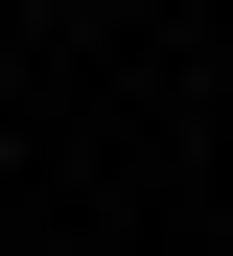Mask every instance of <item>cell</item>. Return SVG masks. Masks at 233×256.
<instances>
[{
	"label": "cell",
	"instance_id": "6da1fadb",
	"mask_svg": "<svg viewBox=\"0 0 233 256\" xmlns=\"http://www.w3.org/2000/svg\"><path fill=\"white\" fill-rule=\"evenodd\" d=\"M210 233H233V186H210Z\"/></svg>",
	"mask_w": 233,
	"mask_h": 256
},
{
	"label": "cell",
	"instance_id": "7a4b0ae2",
	"mask_svg": "<svg viewBox=\"0 0 233 256\" xmlns=\"http://www.w3.org/2000/svg\"><path fill=\"white\" fill-rule=\"evenodd\" d=\"M210 94H233V70H210Z\"/></svg>",
	"mask_w": 233,
	"mask_h": 256
}]
</instances>
